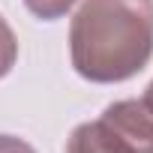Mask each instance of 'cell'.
Masks as SVG:
<instances>
[{"mask_svg": "<svg viewBox=\"0 0 153 153\" xmlns=\"http://www.w3.org/2000/svg\"><path fill=\"white\" fill-rule=\"evenodd\" d=\"M72 69L90 84H120L153 57V0H81L69 24Z\"/></svg>", "mask_w": 153, "mask_h": 153, "instance_id": "obj_1", "label": "cell"}, {"mask_svg": "<svg viewBox=\"0 0 153 153\" xmlns=\"http://www.w3.org/2000/svg\"><path fill=\"white\" fill-rule=\"evenodd\" d=\"M99 123L129 150V153H153V105L141 99H117L105 105Z\"/></svg>", "mask_w": 153, "mask_h": 153, "instance_id": "obj_2", "label": "cell"}, {"mask_svg": "<svg viewBox=\"0 0 153 153\" xmlns=\"http://www.w3.org/2000/svg\"><path fill=\"white\" fill-rule=\"evenodd\" d=\"M66 153H129L99 120L78 123L66 141Z\"/></svg>", "mask_w": 153, "mask_h": 153, "instance_id": "obj_3", "label": "cell"}, {"mask_svg": "<svg viewBox=\"0 0 153 153\" xmlns=\"http://www.w3.org/2000/svg\"><path fill=\"white\" fill-rule=\"evenodd\" d=\"M15 60H18V39H15L9 21L0 15V78H6L12 72Z\"/></svg>", "mask_w": 153, "mask_h": 153, "instance_id": "obj_4", "label": "cell"}, {"mask_svg": "<svg viewBox=\"0 0 153 153\" xmlns=\"http://www.w3.org/2000/svg\"><path fill=\"white\" fill-rule=\"evenodd\" d=\"M24 6L39 21H57V18H63L75 6V0H24Z\"/></svg>", "mask_w": 153, "mask_h": 153, "instance_id": "obj_5", "label": "cell"}, {"mask_svg": "<svg viewBox=\"0 0 153 153\" xmlns=\"http://www.w3.org/2000/svg\"><path fill=\"white\" fill-rule=\"evenodd\" d=\"M0 153H36V150L18 135H0Z\"/></svg>", "mask_w": 153, "mask_h": 153, "instance_id": "obj_6", "label": "cell"}, {"mask_svg": "<svg viewBox=\"0 0 153 153\" xmlns=\"http://www.w3.org/2000/svg\"><path fill=\"white\" fill-rule=\"evenodd\" d=\"M144 99H147V102H150V105H153V81H150V84H147V90H144Z\"/></svg>", "mask_w": 153, "mask_h": 153, "instance_id": "obj_7", "label": "cell"}]
</instances>
